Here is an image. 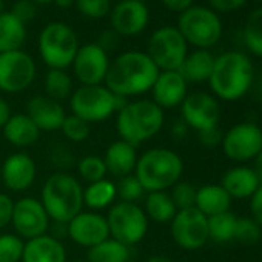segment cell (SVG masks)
<instances>
[{
	"instance_id": "2e32d148",
	"label": "cell",
	"mask_w": 262,
	"mask_h": 262,
	"mask_svg": "<svg viewBox=\"0 0 262 262\" xmlns=\"http://www.w3.org/2000/svg\"><path fill=\"white\" fill-rule=\"evenodd\" d=\"M110 63L108 53L97 42H93L79 47L71 67L80 85H102Z\"/></svg>"
},
{
	"instance_id": "ba28073f",
	"label": "cell",
	"mask_w": 262,
	"mask_h": 262,
	"mask_svg": "<svg viewBox=\"0 0 262 262\" xmlns=\"http://www.w3.org/2000/svg\"><path fill=\"white\" fill-rule=\"evenodd\" d=\"M110 237L133 247L144 241L148 233L150 221L139 204L114 202L106 213Z\"/></svg>"
},
{
	"instance_id": "681fc988",
	"label": "cell",
	"mask_w": 262,
	"mask_h": 262,
	"mask_svg": "<svg viewBox=\"0 0 262 262\" xmlns=\"http://www.w3.org/2000/svg\"><path fill=\"white\" fill-rule=\"evenodd\" d=\"M188 126H187V123L182 120V119H179V120H176L173 125H171V136L174 138V139H178V141H181V139H184L187 135H188Z\"/></svg>"
},
{
	"instance_id": "3957f363",
	"label": "cell",
	"mask_w": 262,
	"mask_h": 262,
	"mask_svg": "<svg viewBox=\"0 0 262 262\" xmlns=\"http://www.w3.org/2000/svg\"><path fill=\"white\" fill-rule=\"evenodd\" d=\"M165 114L150 99L128 100L116 113V129L122 141L139 147L161 133Z\"/></svg>"
},
{
	"instance_id": "ee69618b",
	"label": "cell",
	"mask_w": 262,
	"mask_h": 262,
	"mask_svg": "<svg viewBox=\"0 0 262 262\" xmlns=\"http://www.w3.org/2000/svg\"><path fill=\"white\" fill-rule=\"evenodd\" d=\"M198 139L199 142L207 147V148H214L217 145H221L222 142V133L217 126L214 128H208V129H204V131H199L198 133Z\"/></svg>"
},
{
	"instance_id": "836d02e7",
	"label": "cell",
	"mask_w": 262,
	"mask_h": 262,
	"mask_svg": "<svg viewBox=\"0 0 262 262\" xmlns=\"http://www.w3.org/2000/svg\"><path fill=\"white\" fill-rule=\"evenodd\" d=\"M242 37L248 51L257 57H262V8H257L248 14Z\"/></svg>"
},
{
	"instance_id": "ac0fdd59",
	"label": "cell",
	"mask_w": 262,
	"mask_h": 262,
	"mask_svg": "<svg viewBox=\"0 0 262 262\" xmlns=\"http://www.w3.org/2000/svg\"><path fill=\"white\" fill-rule=\"evenodd\" d=\"M67 236L76 245L88 250L110 237L106 217L99 211L82 210L67 224Z\"/></svg>"
},
{
	"instance_id": "f907efd6",
	"label": "cell",
	"mask_w": 262,
	"mask_h": 262,
	"mask_svg": "<svg viewBox=\"0 0 262 262\" xmlns=\"http://www.w3.org/2000/svg\"><path fill=\"white\" fill-rule=\"evenodd\" d=\"M10 117H11V106L2 96H0V129L5 126Z\"/></svg>"
},
{
	"instance_id": "7a4b0ae2",
	"label": "cell",
	"mask_w": 262,
	"mask_h": 262,
	"mask_svg": "<svg viewBox=\"0 0 262 262\" xmlns=\"http://www.w3.org/2000/svg\"><path fill=\"white\" fill-rule=\"evenodd\" d=\"M254 68L250 57L241 51H227L214 59V67L208 79L216 99L236 102L253 86Z\"/></svg>"
},
{
	"instance_id": "9f6ffc18",
	"label": "cell",
	"mask_w": 262,
	"mask_h": 262,
	"mask_svg": "<svg viewBox=\"0 0 262 262\" xmlns=\"http://www.w3.org/2000/svg\"><path fill=\"white\" fill-rule=\"evenodd\" d=\"M33 2H36L37 5H45V4H51V2H54V0H33Z\"/></svg>"
},
{
	"instance_id": "c3c4849f",
	"label": "cell",
	"mask_w": 262,
	"mask_h": 262,
	"mask_svg": "<svg viewBox=\"0 0 262 262\" xmlns=\"http://www.w3.org/2000/svg\"><path fill=\"white\" fill-rule=\"evenodd\" d=\"M117 39H119V36L113 31V30H106V31H103L102 33V36L99 37V45L108 53L111 48H114L116 47V43H117Z\"/></svg>"
},
{
	"instance_id": "d6a6232c",
	"label": "cell",
	"mask_w": 262,
	"mask_h": 262,
	"mask_svg": "<svg viewBox=\"0 0 262 262\" xmlns=\"http://www.w3.org/2000/svg\"><path fill=\"white\" fill-rule=\"evenodd\" d=\"M237 216L231 211H225L208 217V239L217 244H227L234 241Z\"/></svg>"
},
{
	"instance_id": "4fadbf2b",
	"label": "cell",
	"mask_w": 262,
	"mask_h": 262,
	"mask_svg": "<svg viewBox=\"0 0 262 262\" xmlns=\"http://www.w3.org/2000/svg\"><path fill=\"white\" fill-rule=\"evenodd\" d=\"M170 234L174 244L187 251L202 248L208 239V217L196 207L178 210L170 222Z\"/></svg>"
},
{
	"instance_id": "bcb514c9",
	"label": "cell",
	"mask_w": 262,
	"mask_h": 262,
	"mask_svg": "<svg viewBox=\"0 0 262 262\" xmlns=\"http://www.w3.org/2000/svg\"><path fill=\"white\" fill-rule=\"evenodd\" d=\"M248 201H250L248 202L250 217L262 227V185L253 193V196Z\"/></svg>"
},
{
	"instance_id": "ffe728a7",
	"label": "cell",
	"mask_w": 262,
	"mask_h": 262,
	"mask_svg": "<svg viewBox=\"0 0 262 262\" xmlns=\"http://www.w3.org/2000/svg\"><path fill=\"white\" fill-rule=\"evenodd\" d=\"M151 96V100L162 110L178 108L188 96V82L179 71H159Z\"/></svg>"
},
{
	"instance_id": "7bdbcfd3",
	"label": "cell",
	"mask_w": 262,
	"mask_h": 262,
	"mask_svg": "<svg viewBox=\"0 0 262 262\" xmlns=\"http://www.w3.org/2000/svg\"><path fill=\"white\" fill-rule=\"evenodd\" d=\"M13 211H14V199L7 193H0V231L11 225Z\"/></svg>"
},
{
	"instance_id": "9a60e30c",
	"label": "cell",
	"mask_w": 262,
	"mask_h": 262,
	"mask_svg": "<svg viewBox=\"0 0 262 262\" xmlns=\"http://www.w3.org/2000/svg\"><path fill=\"white\" fill-rule=\"evenodd\" d=\"M181 119L188 128L194 131H204L214 128L221 120V106L213 94L198 91L191 93L181 103Z\"/></svg>"
},
{
	"instance_id": "f5cc1de1",
	"label": "cell",
	"mask_w": 262,
	"mask_h": 262,
	"mask_svg": "<svg viewBox=\"0 0 262 262\" xmlns=\"http://www.w3.org/2000/svg\"><path fill=\"white\" fill-rule=\"evenodd\" d=\"M145 262H174V260L164 254H155V256H150Z\"/></svg>"
},
{
	"instance_id": "9c48e42d",
	"label": "cell",
	"mask_w": 262,
	"mask_h": 262,
	"mask_svg": "<svg viewBox=\"0 0 262 262\" xmlns=\"http://www.w3.org/2000/svg\"><path fill=\"white\" fill-rule=\"evenodd\" d=\"M176 28L196 50H210L222 36V22L217 13L205 7H191L179 14Z\"/></svg>"
},
{
	"instance_id": "e575fe53",
	"label": "cell",
	"mask_w": 262,
	"mask_h": 262,
	"mask_svg": "<svg viewBox=\"0 0 262 262\" xmlns=\"http://www.w3.org/2000/svg\"><path fill=\"white\" fill-rule=\"evenodd\" d=\"M77 173L88 184L102 181V179H105L108 176V171H106V165H105L103 158L96 156V155L83 156L77 162Z\"/></svg>"
},
{
	"instance_id": "8992f818",
	"label": "cell",
	"mask_w": 262,
	"mask_h": 262,
	"mask_svg": "<svg viewBox=\"0 0 262 262\" xmlns=\"http://www.w3.org/2000/svg\"><path fill=\"white\" fill-rule=\"evenodd\" d=\"M68 100L71 114L86 120L90 125L110 119L128 102V99L111 93L103 83L80 85L73 91Z\"/></svg>"
},
{
	"instance_id": "5b68a950",
	"label": "cell",
	"mask_w": 262,
	"mask_h": 262,
	"mask_svg": "<svg viewBox=\"0 0 262 262\" xmlns=\"http://www.w3.org/2000/svg\"><path fill=\"white\" fill-rule=\"evenodd\" d=\"M40 202L51 222L68 224L83 210V187L73 174L57 171L45 181Z\"/></svg>"
},
{
	"instance_id": "7c38bea8",
	"label": "cell",
	"mask_w": 262,
	"mask_h": 262,
	"mask_svg": "<svg viewBox=\"0 0 262 262\" xmlns=\"http://www.w3.org/2000/svg\"><path fill=\"white\" fill-rule=\"evenodd\" d=\"M221 148L233 162L254 161L262 150V129L254 122H241L222 135Z\"/></svg>"
},
{
	"instance_id": "f1b7e54d",
	"label": "cell",
	"mask_w": 262,
	"mask_h": 262,
	"mask_svg": "<svg viewBox=\"0 0 262 262\" xmlns=\"http://www.w3.org/2000/svg\"><path fill=\"white\" fill-rule=\"evenodd\" d=\"M114 202H117L116 182L106 178L97 182H91L83 188V207L91 211L110 208Z\"/></svg>"
},
{
	"instance_id": "ab89813d",
	"label": "cell",
	"mask_w": 262,
	"mask_h": 262,
	"mask_svg": "<svg viewBox=\"0 0 262 262\" xmlns=\"http://www.w3.org/2000/svg\"><path fill=\"white\" fill-rule=\"evenodd\" d=\"M170 190L171 191H168V193H170V196H171V199H173L178 210H185V208L194 207L198 188L193 184L185 182V181H179Z\"/></svg>"
},
{
	"instance_id": "1f68e13d",
	"label": "cell",
	"mask_w": 262,
	"mask_h": 262,
	"mask_svg": "<svg viewBox=\"0 0 262 262\" xmlns=\"http://www.w3.org/2000/svg\"><path fill=\"white\" fill-rule=\"evenodd\" d=\"M43 88L45 96L62 103V100L70 99L74 91L73 77L67 70H48L43 79Z\"/></svg>"
},
{
	"instance_id": "44dd1931",
	"label": "cell",
	"mask_w": 262,
	"mask_h": 262,
	"mask_svg": "<svg viewBox=\"0 0 262 262\" xmlns=\"http://www.w3.org/2000/svg\"><path fill=\"white\" fill-rule=\"evenodd\" d=\"M34 125L42 131H57L62 128V123L67 117L63 105L57 100L50 99L45 94L34 96L27 103L25 113Z\"/></svg>"
},
{
	"instance_id": "30bf717a",
	"label": "cell",
	"mask_w": 262,
	"mask_h": 262,
	"mask_svg": "<svg viewBox=\"0 0 262 262\" xmlns=\"http://www.w3.org/2000/svg\"><path fill=\"white\" fill-rule=\"evenodd\" d=\"M145 53L159 71H178L188 54V43L176 27H162L150 36Z\"/></svg>"
},
{
	"instance_id": "f35d334b",
	"label": "cell",
	"mask_w": 262,
	"mask_h": 262,
	"mask_svg": "<svg viewBox=\"0 0 262 262\" xmlns=\"http://www.w3.org/2000/svg\"><path fill=\"white\" fill-rule=\"evenodd\" d=\"M260 237H262V227L256 221H253L251 217H237L234 241L251 245L259 242Z\"/></svg>"
},
{
	"instance_id": "8d00e7d4",
	"label": "cell",
	"mask_w": 262,
	"mask_h": 262,
	"mask_svg": "<svg viewBox=\"0 0 262 262\" xmlns=\"http://www.w3.org/2000/svg\"><path fill=\"white\" fill-rule=\"evenodd\" d=\"M25 241L16 233L0 234V262H22Z\"/></svg>"
},
{
	"instance_id": "94428289",
	"label": "cell",
	"mask_w": 262,
	"mask_h": 262,
	"mask_svg": "<svg viewBox=\"0 0 262 262\" xmlns=\"http://www.w3.org/2000/svg\"><path fill=\"white\" fill-rule=\"evenodd\" d=\"M259 126H260V129H262V116H260V125H259Z\"/></svg>"
},
{
	"instance_id": "11a10c76",
	"label": "cell",
	"mask_w": 262,
	"mask_h": 262,
	"mask_svg": "<svg viewBox=\"0 0 262 262\" xmlns=\"http://www.w3.org/2000/svg\"><path fill=\"white\" fill-rule=\"evenodd\" d=\"M256 90H257V94L262 97V73L259 74L257 77V83H256Z\"/></svg>"
},
{
	"instance_id": "60d3db41",
	"label": "cell",
	"mask_w": 262,
	"mask_h": 262,
	"mask_svg": "<svg viewBox=\"0 0 262 262\" xmlns=\"http://www.w3.org/2000/svg\"><path fill=\"white\" fill-rule=\"evenodd\" d=\"M77 11L88 19H102L110 14V0H76Z\"/></svg>"
},
{
	"instance_id": "680465c9",
	"label": "cell",
	"mask_w": 262,
	"mask_h": 262,
	"mask_svg": "<svg viewBox=\"0 0 262 262\" xmlns=\"http://www.w3.org/2000/svg\"><path fill=\"white\" fill-rule=\"evenodd\" d=\"M4 7H5V2L4 0H0V13H4Z\"/></svg>"
},
{
	"instance_id": "74e56055",
	"label": "cell",
	"mask_w": 262,
	"mask_h": 262,
	"mask_svg": "<svg viewBox=\"0 0 262 262\" xmlns=\"http://www.w3.org/2000/svg\"><path fill=\"white\" fill-rule=\"evenodd\" d=\"M60 131L70 142L80 144L88 139V136L91 133V125L86 120H83L74 114H67Z\"/></svg>"
},
{
	"instance_id": "4dcf8cb0",
	"label": "cell",
	"mask_w": 262,
	"mask_h": 262,
	"mask_svg": "<svg viewBox=\"0 0 262 262\" xmlns=\"http://www.w3.org/2000/svg\"><path fill=\"white\" fill-rule=\"evenodd\" d=\"M131 247L108 237L100 244L88 248L86 260L90 262H129Z\"/></svg>"
},
{
	"instance_id": "91938a15",
	"label": "cell",
	"mask_w": 262,
	"mask_h": 262,
	"mask_svg": "<svg viewBox=\"0 0 262 262\" xmlns=\"http://www.w3.org/2000/svg\"><path fill=\"white\" fill-rule=\"evenodd\" d=\"M0 184H2V162H0Z\"/></svg>"
},
{
	"instance_id": "cb8c5ba5",
	"label": "cell",
	"mask_w": 262,
	"mask_h": 262,
	"mask_svg": "<svg viewBox=\"0 0 262 262\" xmlns=\"http://www.w3.org/2000/svg\"><path fill=\"white\" fill-rule=\"evenodd\" d=\"M67 250L60 239L50 233L25 241L22 262H67Z\"/></svg>"
},
{
	"instance_id": "d6986e66",
	"label": "cell",
	"mask_w": 262,
	"mask_h": 262,
	"mask_svg": "<svg viewBox=\"0 0 262 262\" xmlns=\"http://www.w3.org/2000/svg\"><path fill=\"white\" fill-rule=\"evenodd\" d=\"M37 165L25 151H16L2 162V184L13 193L27 191L36 181Z\"/></svg>"
},
{
	"instance_id": "7dc6e473",
	"label": "cell",
	"mask_w": 262,
	"mask_h": 262,
	"mask_svg": "<svg viewBox=\"0 0 262 262\" xmlns=\"http://www.w3.org/2000/svg\"><path fill=\"white\" fill-rule=\"evenodd\" d=\"M161 2L168 11L178 14H182L184 11L193 7V0H161Z\"/></svg>"
},
{
	"instance_id": "8fae6325",
	"label": "cell",
	"mask_w": 262,
	"mask_h": 262,
	"mask_svg": "<svg viewBox=\"0 0 262 262\" xmlns=\"http://www.w3.org/2000/svg\"><path fill=\"white\" fill-rule=\"evenodd\" d=\"M36 62L24 50L0 53V91L17 94L31 86L36 79Z\"/></svg>"
},
{
	"instance_id": "f6af8a7d",
	"label": "cell",
	"mask_w": 262,
	"mask_h": 262,
	"mask_svg": "<svg viewBox=\"0 0 262 262\" xmlns=\"http://www.w3.org/2000/svg\"><path fill=\"white\" fill-rule=\"evenodd\" d=\"M208 4L214 13H233L242 8L247 0H208Z\"/></svg>"
},
{
	"instance_id": "e0dca14e",
	"label": "cell",
	"mask_w": 262,
	"mask_h": 262,
	"mask_svg": "<svg viewBox=\"0 0 262 262\" xmlns=\"http://www.w3.org/2000/svg\"><path fill=\"white\" fill-rule=\"evenodd\" d=\"M150 11L142 0H120L110 11L111 30L117 36L135 37L145 31Z\"/></svg>"
},
{
	"instance_id": "603a6c76",
	"label": "cell",
	"mask_w": 262,
	"mask_h": 262,
	"mask_svg": "<svg viewBox=\"0 0 262 262\" xmlns=\"http://www.w3.org/2000/svg\"><path fill=\"white\" fill-rule=\"evenodd\" d=\"M221 187L230 194L231 199H250L260 187V181L253 167L236 165L222 174Z\"/></svg>"
},
{
	"instance_id": "277c9868",
	"label": "cell",
	"mask_w": 262,
	"mask_h": 262,
	"mask_svg": "<svg viewBox=\"0 0 262 262\" xmlns=\"http://www.w3.org/2000/svg\"><path fill=\"white\" fill-rule=\"evenodd\" d=\"M145 193L168 191L184 174L182 158L170 148H150L138 159L135 173Z\"/></svg>"
},
{
	"instance_id": "83f0119b",
	"label": "cell",
	"mask_w": 262,
	"mask_h": 262,
	"mask_svg": "<svg viewBox=\"0 0 262 262\" xmlns=\"http://www.w3.org/2000/svg\"><path fill=\"white\" fill-rule=\"evenodd\" d=\"M27 40V25L11 11L0 13V53L22 50Z\"/></svg>"
},
{
	"instance_id": "6f0895ef",
	"label": "cell",
	"mask_w": 262,
	"mask_h": 262,
	"mask_svg": "<svg viewBox=\"0 0 262 262\" xmlns=\"http://www.w3.org/2000/svg\"><path fill=\"white\" fill-rule=\"evenodd\" d=\"M67 262H90L86 259H71V260H67Z\"/></svg>"
},
{
	"instance_id": "484cf974",
	"label": "cell",
	"mask_w": 262,
	"mask_h": 262,
	"mask_svg": "<svg viewBox=\"0 0 262 262\" xmlns=\"http://www.w3.org/2000/svg\"><path fill=\"white\" fill-rule=\"evenodd\" d=\"M233 199L221 184H207L198 188L194 207L207 217L230 211Z\"/></svg>"
},
{
	"instance_id": "db71d44e",
	"label": "cell",
	"mask_w": 262,
	"mask_h": 262,
	"mask_svg": "<svg viewBox=\"0 0 262 262\" xmlns=\"http://www.w3.org/2000/svg\"><path fill=\"white\" fill-rule=\"evenodd\" d=\"M54 4H56L59 8L68 10V8H71V7L76 5V0H54Z\"/></svg>"
},
{
	"instance_id": "816d5d0a",
	"label": "cell",
	"mask_w": 262,
	"mask_h": 262,
	"mask_svg": "<svg viewBox=\"0 0 262 262\" xmlns=\"http://www.w3.org/2000/svg\"><path fill=\"white\" fill-rule=\"evenodd\" d=\"M253 170L256 171V174H257V178H259V181H260V185H262V150H260V153L256 156V159H254V167H253Z\"/></svg>"
},
{
	"instance_id": "4316f807",
	"label": "cell",
	"mask_w": 262,
	"mask_h": 262,
	"mask_svg": "<svg viewBox=\"0 0 262 262\" xmlns=\"http://www.w3.org/2000/svg\"><path fill=\"white\" fill-rule=\"evenodd\" d=\"M214 59L216 57L210 53V50H194L193 53L187 54L184 63L178 71L188 83L208 82L214 67Z\"/></svg>"
},
{
	"instance_id": "6da1fadb",
	"label": "cell",
	"mask_w": 262,
	"mask_h": 262,
	"mask_svg": "<svg viewBox=\"0 0 262 262\" xmlns=\"http://www.w3.org/2000/svg\"><path fill=\"white\" fill-rule=\"evenodd\" d=\"M159 68L145 51H125L111 60L103 85L119 97L129 99L151 91Z\"/></svg>"
},
{
	"instance_id": "b9f144b4",
	"label": "cell",
	"mask_w": 262,
	"mask_h": 262,
	"mask_svg": "<svg viewBox=\"0 0 262 262\" xmlns=\"http://www.w3.org/2000/svg\"><path fill=\"white\" fill-rule=\"evenodd\" d=\"M37 11H39V5L33 2V0H17L11 8V13L25 25L33 19H36Z\"/></svg>"
},
{
	"instance_id": "d4e9b609",
	"label": "cell",
	"mask_w": 262,
	"mask_h": 262,
	"mask_svg": "<svg viewBox=\"0 0 262 262\" xmlns=\"http://www.w3.org/2000/svg\"><path fill=\"white\" fill-rule=\"evenodd\" d=\"M2 131H4L5 139L16 148L31 147L40 138V129L34 125V122L25 113L11 114V117L8 119Z\"/></svg>"
},
{
	"instance_id": "52a82bcc",
	"label": "cell",
	"mask_w": 262,
	"mask_h": 262,
	"mask_svg": "<svg viewBox=\"0 0 262 262\" xmlns=\"http://www.w3.org/2000/svg\"><path fill=\"white\" fill-rule=\"evenodd\" d=\"M39 54L48 70L71 67L80 47L74 30L63 22H50L39 34Z\"/></svg>"
},
{
	"instance_id": "f546056e",
	"label": "cell",
	"mask_w": 262,
	"mask_h": 262,
	"mask_svg": "<svg viewBox=\"0 0 262 262\" xmlns=\"http://www.w3.org/2000/svg\"><path fill=\"white\" fill-rule=\"evenodd\" d=\"M144 211L148 221L158 224H170L178 213V208L168 191H153L147 193L144 198Z\"/></svg>"
},
{
	"instance_id": "5bb4252c",
	"label": "cell",
	"mask_w": 262,
	"mask_h": 262,
	"mask_svg": "<svg viewBox=\"0 0 262 262\" xmlns=\"http://www.w3.org/2000/svg\"><path fill=\"white\" fill-rule=\"evenodd\" d=\"M11 225L17 236L24 241H30L47 234L51 227V219L40 199L27 196L14 202Z\"/></svg>"
},
{
	"instance_id": "d590c367",
	"label": "cell",
	"mask_w": 262,
	"mask_h": 262,
	"mask_svg": "<svg viewBox=\"0 0 262 262\" xmlns=\"http://www.w3.org/2000/svg\"><path fill=\"white\" fill-rule=\"evenodd\" d=\"M116 193L120 202H129V204H138L147 194L142 184L138 181L135 174L120 178L116 184Z\"/></svg>"
},
{
	"instance_id": "7402d4cb",
	"label": "cell",
	"mask_w": 262,
	"mask_h": 262,
	"mask_svg": "<svg viewBox=\"0 0 262 262\" xmlns=\"http://www.w3.org/2000/svg\"><path fill=\"white\" fill-rule=\"evenodd\" d=\"M138 159H139L138 147L131 145L129 142H125L122 139L111 142L103 156L108 174L117 179L133 174Z\"/></svg>"
}]
</instances>
